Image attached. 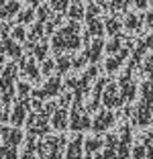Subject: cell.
<instances>
[{"mask_svg": "<svg viewBox=\"0 0 153 159\" xmlns=\"http://www.w3.org/2000/svg\"><path fill=\"white\" fill-rule=\"evenodd\" d=\"M25 108H27V104H21V106H16V112H14V122H23L25 118Z\"/></svg>", "mask_w": 153, "mask_h": 159, "instance_id": "9c48e42d", "label": "cell"}, {"mask_svg": "<svg viewBox=\"0 0 153 159\" xmlns=\"http://www.w3.org/2000/svg\"><path fill=\"white\" fill-rule=\"evenodd\" d=\"M98 147H100V143H98V141H88V151H94V149H98Z\"/></svg>", "mask_w": 153, "mask_h": 159, "instance_id": "30bf717a", "label": "cell"}, {"mask_svg": "<svg viewBox=\"0 0 153 159\" xmlns=\"http://www.w3.org/2000/svg\"><path fill=\"white\" fill-rule=\"evenodd\" d=\"M65 116H67V112H65V110L57 112V114H55V118H53V125H55L57 129H63V125H65Z\"/></svg>", "mask_w": 153, "mask_h": 159, "instance_id": "ba28073f", "label": "cell"}, {"mask_svg": "<svg viewBox=\"0 0 153 159\" xmlns=\"http://www.w3.org/2000/svg\"><path fill=\"white\" fill-rule=\"evenodd\" d=\"M114 94H118L114 86H112V88H108L106 96H104V102H106L108 106H114V104H118V102H121V100H118V96H114Z\"/></svg>", "mask_w": 153, "mask_h": 159, "instance_id": "5b68a950", "label": "cell"}, {"mask_svg": "<svg viewBox=\"0 0 153 159\" xmlns=\"http://www.w3.org/2000/svg\"><path fill=\"white\" fill-rule=\"evenodd\" d=\"M112 114L110 112H102V116H98L96 118V122H94V129H96V131H102V129H106L108 125H110L112 122Z\"/></svg>", "mask_w": 153, "mask_h": 159, "instance_id": "277c9868", "label": "cell"}, {"mask_svg": "<svg viewBox=\"0 0 153 159\" xmlns=\"http://www.w3.org/2000/svg\"><path fill=\"white\" fill-rule=\"evenodd\" d=\"M57 86H59V82H57V80H53V84L49 82L45 90H41V92H37V96H51V94H55V92H57Z\"/></svg>", "mask_w": 153, "mask_h": 159, "instance_id": "52a82bcc", "label": "cell"}, {"mask_svg": "<svg viewBox=\"0 0 153 159\" xmlns=\"http://www.w3.org/2000/svg\"><path fill=\"white\" fill-rule=\"evenodd\" d=\"M108 27H110L108 31H110V33H114L116 29H118V23H114V20H108Z\"/></svg>", "mask_w": 153, "mask_h": 159, "instance_id": "8fae6325", "label": "cell"}, {"mask_svg": "<svg viewBox=\"0 0 153 159\" xmlns=\"http://www.w3.org/2000/svg\"><path fill=\"white\" fill-rule=\"evenodd\" d=\"M82 157V139H76L67 147V159H80Z\"/></svg>", "mask_w": 153, "mask_h": 159, "instance_id": "3957f363", "label": "cell"}, {"mask_svg": "<svg viewBox=\"0 0 153 159\" xmlns=\"http://www.w3.org/2000/svg\"><path fill=\"white\" fill-rule=\"evenodd\" d=\"M0 159H16V151L12 145L8 147H0Z\"/></svg>", "mask_w": 153, "mask_h": 159, "instance_id": "8992f818", "label": "cell"}, {"mask_svg": "<svg viewBox=\"0 0 153 159\" xmlns=\"http://www.w3.org/2000/svg\"><path fill=\"white\" fill-rule=\"evenodd\" d=\"M63 147V139H49L41 147V157L43 159H59V151Z\"/></svg>", "mask_w": 153, "mask_h": 159, "instance_id": "6da1fadb", "label": "cell"}, {"mask_svg": "<svg viewBox=\"0 0 153 159\" xmlns=\"http://www.w3.org/2000/svg\"><path fill=\"white\" fill-rule=\"evenodd\" d=\"M2 137L6 139V143L12 147H16L21 143V133L14 131V129H2Z\"/></svg>", "mask_w": 153, "mask_h": 159, "instance_id": "7a4b0ae2", "label": "cell"}]
</instances>
